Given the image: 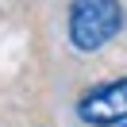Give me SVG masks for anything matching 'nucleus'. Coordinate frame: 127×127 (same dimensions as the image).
Here are the masks:
<instances>
[{
	"label": "nucleus",
	"instance_id": "nucleus-1",
	"mask_svg": "<svg viewBox=\"0 0 127 127\" xmlns=\"http://www.w3.org/2000/svg\"><path fill=\"white\" fill-rule=\"evenodd\" d=\"M123 27L119 0H73L69 4V46L81 54L108 46Z\"/></svg>",
	"mask_w": 127,
	"mask_h": 127
},
{
	"label": "nucleus",
	"instance_id": "nucleus-2",
	"mask_svg": "<svg viewBox=\"0 0 127 127\" xmlns=\"http://www.w3.org/2000/svg\"><path fill=\"white\" fill-rule=\"evenodd\" d=\"M77 116L89 127H116V123H123L127 119V77L89 89L77 100Z\"/></svg>",
	"mask_w": 127,
	"mask_h": 127
},
{
	"label": "nucleus",
	"instance_id": "nucleus-3",
	"mask_svg": "<svg viewBox=\"0 0 127 127\" xmlns=\"http://www.w3.org/2000/svg\"><path fill=\"white\" fill-rule=\"evenodd\" d=\"M116 127H127V119H123V123H116Z\"/></svg>",
	"mask_w": 127,
	"mask_h": 127
}]
</instances>
